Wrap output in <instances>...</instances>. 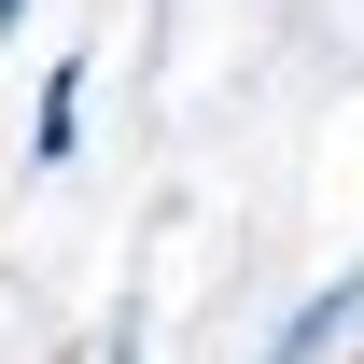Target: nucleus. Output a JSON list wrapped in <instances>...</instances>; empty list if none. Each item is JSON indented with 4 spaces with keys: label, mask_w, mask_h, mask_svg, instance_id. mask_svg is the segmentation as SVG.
I'll list each match as a JSON object with an SVG mask.
<instances>
[{
    "label": "nucleus",
    "mask_w": 364,
    "mask_h": 364,
    "mask_svg": "<svg viewBox=\"0 0 364 364\" xmlns=\"http://www.w3.org/2000/svg\"><path fill=\"white\" fill-rule=\"evenodd\" d=\"M336 350H364V267H336L322 294H294L280 336H267V364H336Z\"/></svg>",
    "instance_id": "obj_1"
},
{
    "label": "nucleus",
    "mask_w": 364,
    "mask_h": 364,
    "mask_svg": "<svg viewBox=\"0 0 364 364\" xmlns=\"http://www.w3.org/2000/svg\"><path fill=\"white\" fill-rule=\"evenodd\" d=\"M85 98H98L85 56H70V70H43V98H28V168H70V154H85Z\"/></svg>",
    "instance_id": "obj_2"
},
{
    "label": "nucleus",
    "mask_w": 364,
    "mask_h": 364,
    "mask_svg": "<svg viewBox=\"0 0 364 364\" xmlns=\"http://www.w3.org/2000/svg\"><path fill=\"white\" fill-rule=\"evenodd\" d=\"M98 364H140V309H127V322H112V336H98Z\"/></svg>",
    "instance_id": "obj_3"
},
{
    "label": "nucleus",
    "mask_w": 364,
    "mask_h": 364,
    "mask_svg": "<svg viewBox=\"0 0 364 364\" xmlns=\"http://www.w3.org/2000/svg\"><path fill=\"white\" fill-rule=\"evenodd\" d=\"M14 28H28V0H0V43H14Z\"/></svg>",
    "instance_id": "obj_4"
}]
</instances>
